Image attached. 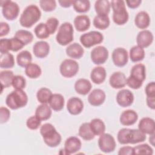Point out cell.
Masks as SVG:
<instances>
[{
  "mask_svg": "<svg viewBox=\"0 0 155 155\" xmlns=\"http://www.w3.org/2000/svg\"><path fill=\"white\" fill-rule=\"evenodd\" d=\"M40 133L44 142L50 147H56L61 142V134L56 131L54 126L50 123L43 124L41 127Z\"/></svg>",
  "mask_w": 155,
  "mask_h": 155,
  "instance_id": "6da1fadb",
  "label": "cell"
},
{
  "mask_svg": "<svg viewBox=\"0 0 155 155\" xmlns=\"http://www.w3.org/2000/svg\"><path fill=\"white\" fill-rule=\"evenodd\" d=\"M41 17V12L39 7L36 5H29L21 15L19 23L24 27L30 28L40 19Z\"/></svg>",
  "mask_w": 155,
  "mask_h": 155,
  "instance_id": "7a4b0ae2",
  "label": "cell"
},
{
  "mask_svg": "<svg viewBox=\"0 0 155 155\" xmlns=\"http://www.w3.org/2000/svg\"><path fill=\"white\" fill-rule=\"evenodd\" d=\"M28 102V96L22 90H15L5 99V104L10 109L17 110L25 107Z\"/></svg>",
  "mask_w": 155,
  "mask_h": 155,
  "instance_id": "3957f363",
  "label": "cell"
},
{
  "mask_svg": "<svg viewBox=\"0 0 155 155\" xmlns=\"http://www.w3.org/2000/svg\"><path fill=\"white\" fill-rule=\"evenodd\" d=\"M113 9V22L119 25L125 24L128 20L129 15L125 7V1L121 0H114L110 2Z\"/></svg>",
  "mask_w": 155,
  "mask_h": 155,
  "instance_id": "277c9868",
  "label": "cell"
},
{
  "mask_svg": "<svg viewBox=\"0 0 155 155\" xmlns=\"http://www.w3.org/2000/svg\"><path fill=\"white\" fill-rule=\"evenodd\" d=\"M73 32V27L71 23L66 22L62 24L56 36L57 42L62 46L70 44L74 39Z\"/></svg>",
  "mask_w": 155,
  "mask_h": 155,
  "instance_id": "5b68a950",
  "label": "cell"
},
{
  "mask_svg": "<svg viewBox=\"0 0 155 155\" xmlns=\"http://www.w3.org/2000/svg\"><path fill=\"white\" fill-rule=\"evenodd\" d=\"M0 5L2 7L3 16L7 20L13 21L18 18L19 7L17 3L10 0H5L0 1Z\"/></svg>",
  "mask_w": 155,
  "mask_h": 155,
  "instance_id": "8992f818",
  "label": "cell"
},
{
  "mask_svg": "<svg viewBox=\"0 0 155 155\" xmlns=\"http://www.w3.org/2000/svg\"><path fill=\"white\" fill-rule=\"evenodd\" d=\"M104 40L101 33L97 31H91L82 34L80 37V42L85 48H90L95 45L101 44Z\"/></svg>",
  "mask_w": 155,
  "mask_h": 155,
  "instance_id": "52a82bcc",
  "label": "cell"
},
{
  "mask_svg": "<svg viewBox=\"0 0 155 155\" xmlns=\"http://www.w3.org/2000/svg\"><path fill=\"white\" fill-rule=\"evenodd\" d=\"M59 71L62 76L67 78H72L78 73L79 71V64L73 59H65L60 65Z\"/></svg>",
  "mask_w": 155,
  "mask_h": 155,
  "instance_id": "ba28073f",
  "label": "cell"
},
{
  "mask_svg": "<svg viewBox=\"0 0 155 155\" xmlns=\"http://www.w3.org/2000/svg\"><path fill=\"white\" fill-rule=\"evenodd\" d=\"M98 146L102 152L109 153L114 151L116 144L113 136L108 133H103L99 137Z\"/></svg>",
  "mask_w": 155,
  "mask_h": 155,
  "instance_id": "9c48e42d",
  "label": "cell"
},
{
  "mask_svg": "<svg viewBox=\"0 0 155 155\" xmlns=\"http://www.w3.org/2000/svg\"><path fill=\"white\" fill-rule=\"evenodd\" d=\"M108 50L104 46H97L91 51L90 57L92 62L96 65L104 64L108 58Z\"/></svg>",
  "mask_w": 155,
  "mask_h": 155,
  "instance_id": "30bf717a",
  "label": "cell"
},
{
  "mask_svg": "<svg viewBox=\"0 0 155 155\" xmlns=\"http://www.w3.org/2000/svg\"><path fill=\"white\" fill-rule=\"evenodd\" d=\"M112 60L114 64L118 67H124L128 61V53L126 49L122 47L115 48L112 53Z\"/></svg>",
  "mask_w": 155,
  "mask_h": 155,
  "instance_id": "8fae6325",
  "label": "cell"
},
{
  "mask_svg": "<svg viewBox=\"0 0 155 155\" xmlns=\"http://www.w3.org/2000/svg\"><path fill=\"white\" fill-rule=\"evenodd\" d=\"M134 101L133 93L128 89H123L118 91L116 95V102L122 107H128L132 105Z\"/></svg>",
  "mask_w": 155,
  "mask_h": 155,
  "instance_id": "7c38bea8",
  "label": "cell"
},
{
  "mask_svg": "<svg viewBox=\"0 0 155 155\" xmlns=\"http://www.w3.org/2000/svg\"><path fill=\"white\" fill-rule=\"evenodd\" d=\"M82 143L79 138L75 136H71L67 138L64 143V149L65 154H74L81 148Z\"/></svg>",
  "mask_w": 155,
  "mask_h": 155,
  "instance_id": "4fadbf2b",
  "label": "cell"
},
{
  "mask_svg": "<svg viewBox=\"0 0 155 155\" xmlns=\"http://www.w3.org/2000/svg\"><path fill=\"white\" fill-rule=\"evenodd\" d=\"M67 109L72 115L79 114L84 109V103L80 98L72 97L67 101Z\"/></svg>",
  "mask_w": 155,
  "mask_h": 155,
  "instance_id": "5bb4252c",
  "label": "cell"
},
{
  "mask_svg": "<svg viewBox=\"0 0 155 155\" xmlns=\"http://www.w3.org/2000/svg\"><path fill=\"white\" fill-rule=\"evenodd\" d=\"M153 39V35L150 30H143L138 33L136 37V42L140 47L147 48L152 44Z\"/></svg>",
  "mask_w": 155,
  "mask_h": 155,
  "instance_id": "9a60e30c",
  "label": "cell"
},
{
  "mask_svg": "<svg viewBox=\"0 0 155 155\" xmlns=\"http://www.w3.org/2000/svg\"><path fill=\"white\" fill-rule=\"evenodd\" d=\"M106 98L105 92L101 89H94L88 96L89 104L93 106L97 107L104 104Z\"/></svg>",
  "mask_w": 155,
  "mask_h": 155,
  "instance_id": "2e32d148",
  "label": "cell"
},
{
  "mask_svg": "<svg viewBox=\"0 0 155 155\" xmlns=\"http://www.w3.org/2000/svg\"><path fill=\"white\" fill-rule=\"evenodd\" d=\"M109 83L110 86L113 88H122L127 85V78L124 73L116 71L110 76Z\"/></svg>",
  "mask_w": 155,
  "mask_h": 155,
  "instance_id": "e0dca14e",
  "label": "cell"
},
{
  "mask_svg": "<svg viewBox=\"0 0 155 155\" xmlns=\"http://www.w3.org/2000/svg\"><path fill=\"white\" fill-rule=\"evenodd\" d=\"M33 52L36 57L44 58L48 56L50 52V45L44 41H38L33 47Z\"/></svg>",
  "mask_w": 155,
  "mask_h": 155,
  "instance_id": "ac0fdd59",
  "label": "cell"
},
{
  "mask_svg": "<svg viewBox=\"0 0 155 155\" xmlns=\"http://www.w3.org/2000/svg\"><path fill=\"white\" fill-rule=\"evenodd\" d=\"M138 129L145 134L150 135L154 134L155 123L154 119L148 117L142 118L139 122Z\"/></svg>",
  "mask_w": 155,
  "mask_h": 155,
  "instance_id": "d6986e66",
  "label": "cell"
},
{
  "mask_svg": "<svg viewBox=\"0 0 155 155\" xmlns=\"http://www.w3.org/2000/svg\"><path fill=\"white\" fill-rule=\"evenodd\" d=\"M138 119L137 113L133 110L124 111L120 116L119 120L122 125L130 126L134 124Z\"/></svg>",
  "mask_w": 155,
  "mask_h": 155,
  "instance_id": "ffe728a7",
  "label": "cell"
},
{
  "mask_svg": "<svg viewBox=\"0 0 155 155\" xmlns=\"http://www.w3.org/2000/svg\"><path fill=\"white\" fill-rule=\"evenodd\" d=\"M74 25L78 31H85L90 27V18L85 15H78L74 19Z\"/></svg>",
  "mask_w": 155,
  "mask_h": 155,
  "instance_id": "44dd1931",
  "label": "cell"
},
{
  "mask_svg": "<svg viewBox=\"0 0 155 155\" xmlns=\"http://www.w3.org/2000/svg\"><path fill=\"white\" fill-rule=\"evenodd\" d=\"M65 51L68 56L76 59L81 58L84 53V50L81 45L76 42H74L68 45Z\"/></svg>",
  "mask_w": 155,
  "mask_h": 155,
  "instance_id": "7402d4cb",
  "label": "cell"
},
{
  "mask_svg": "<svg viewBox=\"0 0 155 155\" xmlns=\"http://www.w3.org/2000/svg\"><path fill=\"white\" fill-rule=\"evenodd\" d=\"M106 76V70L104 67L101 66L94 67L90 73V78L92 82L96 84L103 83L105 80Z\"/></svg>",
  "mask_w": 155,
  "mask_h": 155,
  "instance_id": "603a6c76",
  "label": "cell"
},
{
  "mask_svg": "<svg viewBox=\"0 0 155 155\" xmlns=\"http://www.w3.org/2000/svg\"><path fill=\"white\" fill-rule=\"evenodd\" d=\"M92 85L90 81L81 78L77 80L74 84V90L77 93L81 95L87 94L91 90Z\"/></svg>",
  "mask_w": 155,
  "mask_h": 155,
  "instance_id": "cb8c5ba5",
  "label": "cell"
},
{
  "mask_svg": "<svg viewBox=\"0 0 155 155\" xmlns=\"http://www.w3.org/2000/svg\"><path fill=\"white\" fill-rule=\"evenodd\" d=\"M134 24L140 29H145L150 25V17L145 11L139 12L135 16Z\"/></svg>",
  "mask_w": 155,
  "mask_h": 155,
  "instance_id": "d4e9b609",
  "label": "cell"
},
{
  "mask_svg": "<svg viewBox=\"0 0 155 155\" xmlns=\"http://www.w3.org/2000/svg\"><path fill=\"white\" fill-rule=\"evenodd\" d=\"M130 76L143 82L146 79L145 66L140 63L134 65L131 69Z\"/></svg>",
  "mask_w": 155,
  "mask_h": 155,
  "instance_id": "484cf974",
  "label": "cell"
},
{
  "mask_svg": "<svg viewBox=\"0 0 155 155\" xmlns=\"http://www.w3.org/2000/svg\"><path fill=\"white\" fill-rule=\"evenodd\" d=\"M48 103L52 110L55 111H59L64 108L65 99L62 94L54 93L51 96Z\"/></svg>",
  "mask_w": 155,
  "mask_h": 155,
  "instance_id": "4316f807",
  "label": "cell"
},
{
  "mask_svg": "<svg viewBox=\"0 0 155 155\" xmlns=\"http://www.w3.org/2000/svg\"><path fill=\"white\" fill-rule=\"evenodd\" d=\"M51 114V108L47 104H41L35 110V116L41 121L49 119Z\"/></svg>",
  "mask_w": 155,
  "mask_h": 155,
  "instance_id": "83f0119b",
  "label": "cell"
},
{
  "mask_svg": "<svg viewBox=\"0 0 155 155\" xmlns=\"http://www.w3.org/2000/svg\"><path fill=\"white\" fill-rule=\"evenodd\" d=\"M110 3L107 0H97L94 4V9L97 15H107L110 12Z\"/></svg>",
  "mask_w": 155,
  "mask_h": 155,
  "instance_id": "f1b7e54d",
  "label": "cell"
},
{
  "mask_svg": "<svg viewBox=\"0 0 155 155\" xmlns=\"http://www.w3.org/2000/svg\"><path fill=\"white\" fill-rule=\"evenodd\" d=\"M90 126L95 136H100L105 133V125L104 122L99 118L92 119L90 122Z\"/></svg>",
  "mask_w": 155,
  "mask_h": 155,
  "instance_id": "f546056e",
  "label": "cell"
},
{
  "mask_svg": "<svg viewBox=\"0 0 155 155\" xmlns=\"http://www.w3.org/2000/svg\"><path fill=\"white\" fill-rule=\"evenodd\" d=\"M145 58V50L138 45L132 47L130 50V58L133 62L142 61Z\"/></svg>",
  "mask_w": 155,
  "mask_h": 155,
  "instance_id": "4dcf8cb0",
  "label": "cell"
},
{
  "mask_svg": "<svg viewBox=\"0 0 155 155\" xmlns=\"http://www.w3.org/2000/svg\"><path fill=\"white\" fill-rule=\"evenodd\" d=\"M79 136L85 140H91L95 137L94 134L91 130L90 123H83L79 128Z\"/></svg>",
  "mask_w": 155,
  "mask_h": 155,
  "instance_id": "1f68e13d",
  "label": "cell"
},
{
  "mask_svg": "<svg viewBox=\"0 0 155 155\" xmlns=\"http://www.w3.org/2000/svg\"><path fill=\"white\" fill-rule=\"evenodd\" d=\"M110 18L107 15H96L93 21L95 28L99 30H105L110 25Z\"/></svg>",
  "mask_w": 155,
  "mask_h": 155,
  "instance_id": "d6a6232c",
  "label": "cell"
},
{
  "mask_svg": "<svg viewBox=\"0 0 155 155\" xmlns=\"http://www.w3.org/2000/svg\"><path fill=\"white\" fill-rule=\"evenodd\" d=\"M31 54L27 50L22 51L17 54L16 62L18 65L21 67H25L28 64L31 63Z\"/></svg>",
  "mask_w": 155,
  "mask_h": 155,
  "instance_id": "836d02e7",
  "label": "cell"
},
{
  "mask_svg": "<svg viewBox=\"0 0 155 155\" xmlns=\"http://www.w3.org/2000/svg\"><path fill=\"white\" fill-rule=\"evenodd\" d=\"M25 73L26 76L29 78L36 79L41 76L42 70L41 67L38 64L30 63L25 67Z\"/></svg>",
  "mask_w": 155,
  "mask_h": 155,
  "instance_id": "e575fe53",
  "label": "cell"
},
{
  "mask_svg": "<svg viewBox=\"0 0 155 155\" xmlns=\"http://www.w3.org/2000/svg\"><path fill=\"white\" fill-rule=\"evenodd\" d=\"M15 65V59L12 54L5 53L0 55V67L7 69L13 67Z\"/></svg>",
  "mask_w": 155,
  "mask_h": 155,
  "instance_id": "d590c367",
  "label": "cell"
},
{
  "mask_svg": "<svg viewBox=\"0 0 155 155\" xmlns=\"http://www.w3.org/2000/svg\"><path fill=\"white\" fill-rule=\"evenodd\" d=\"M13 72L11 70H4L0 73V82L2 88H8L12 85L14 77Z\"/></svg>",
  "mask_w": 155,
  "mask_h": 155,
  "instance_id": "8d00e7d4",
  "label": "cell"
},
{
  "mask_svg": "<svg viewBox=\"0 0 155 155\" xmlns=\"http://www.w3.org/2000/svg\"><path fill=\"white\" fill-rule=\"evenodd\" d=\"M15 38L19 39L25 45L31 43L33 39V35L31 32L25 30H19L15 34Z\"/></svg>",
  "mask_w": 155,
  "mask_h": 155,
  "instance_id": "74e56055",
  "label": "cell"
},
{
  "mask_svg": "<svg viewBox=\"0 0 155 155\" xmlns=\"http://www.w3.org/2000/svg\"><path fill=\"white\" fill-rule=\"evenodd\" d=\"M52 95L53 93L50 89L46 87H42L37 91L36 98L41 104H47L49 102Z\"/></svg>",
  "mask_w": 155,
  "mask_h": 155,
  "instance_id": "f35d334b",
  "label": "cell"
},
{
  "mask_svg": "<svg viewBox=\"0 0 155 155\" xmlns=\"http://www.w3.org/2000/svg\"><path fill=\"white\" fill-rule=\"evenodd\" d=\"M146 134L142 133L139 129H130L129 143L135 144L142 142L146 139Z\"/></svg>",
  "mask_w": 155,
  "mask_h": 155,
  "instance_id": "ab89813d",
  "label": "cell"
},
{
  "mask_svg": "<svg viewBox=\"0 0 155 155\" xmlns=\"http://www.w3.org/2000/svg\"><path fill=\"white\" fill-rule=\"evenodd\" d=\"M73 6L76 12L85 13L90 8V2L88 0H74Z\"/></svg>",
  "mask_w": 155,
  "mask_h": 155,
  "instance_id": "60d3db41",
  "label": "cell"
},
{
  "mask_svg": "<svg viewBox=\"0 0 155 155\" xmlns=\"http://www.w3.org/2000/svg\"><path fill=\"white\" fill-rule=\"evenodd\" d=\"M34 32L36 35V36L39 39H46L48 38L50 35V31L46 25L45 24L41 22L39 24H38L35 29Z\"/></svg>",
  "mask_w": 155,
  "mask_h": 155,
  "instance_id": "b9f144b4",
  "label": "cell"
},
{
  "mask_svg": "<svg viewBox=\"0 0 155 155\" xmlns=\"http://www.w3.org/2000/svg\"><path fill=\"white\" fill-rule=\"evenodd\" d=\"M134 154H153V148L147 143L138 145L133 147Z\"/></svg>",
  "mask_w": 155,
  "mask_h": 155,
  "instance_id": "7bdbcfd3",
  "label": "cell"
},
{
  "mask_svg": "<svg viewBox=\"0 0 155 155\" xmlns=\"http://www.w3.org/2000/svg\"><path fill=\"white\" fill-rule=\"evenodd\" d=\"M130 128H122L117 133V140L122 145L128 144L130 142Z\"/></svg>",
  "mask_w": 155,
  "mask_h": 155,
  "instance_id": "ee69618b",
  "label": "cell"
},
{
  "mask_svg": "<svg viewBox=\"0 0 155 155\" xmlns=\"http://www.w3.org/2000/svg\"><path fill=\"white\" fill-rule=\"evenodd\" d=\"M12 85L15 90H23L26 86V80L21 75H16L13 77Z\"/></svg>",
  "mask_w": 155,
  "mask_h": 155,
  "instance_id": "f6af8a7d",
  "label": "cell"
},
{
  "mask_svg": "<svg viewBox=\"0 0 155 155\" xmlns=\"http://www.w3.org/2000/svg\"><path fill=\"white\" fill-rule=\"evenodd\" d=\"M39 5L41 8L46 12H52L56 8V2L54 0H41Z\"/></svg>",
  "mask_w": 155,
  "mask_h": 155,
  "instance_id": "bcb514c9",
  "label": "cell"
},
{
  "mask_svg": "<svg viewBox=\"0 0 155 155\" xmlns=\"http://www.w3.org/2000/svg\"><path fill=\"white\" fill-rule=\"evenodd\" d=\"M41 124V120L36 116H32L28 117L26 121V125L28 128L31 130H37Z\"/></svg>",
  "mask_w": 155,
  "mask_h": 155,
  "instance_id": "7dc6e473",
  "label": "cell"
},
{
  "mask_svg": "<svg viewBox=\"0 0 155 155\" xmlns=\"http://www.w3.org/2000/svg\"><path fill=\"white\" fill-rule=\"evenodd\" d=\"M45 24L50 31V35H53L56 32L58 28L59 25V21L57 18L51 17L47 20Z\"/></svg>",
  "mask_w": 155,
  "mask_h": 155,
  "instance_id": "c3c4849f",
  "label": "cell"
},
{
  "mask_svg": "<svg viewBox=\"0 0 155 155\" xmlns=\"http://www.w3.org/2000/svg\"><path fill=\"white\" fill-rule=\"evenodd\" d=\"M11 50L10 39L2 38L0 40V52L1 54L8 53Z\"/></svg>",
  "mask_w": 155,
  "mask_h": 155,
  "instance_id": "681fc988",
  "label": "cell"
},
{
  "mask_svg": "<svg viewBox=\"0 0 155 155\" xmlns=\"http://www.w3.org/2000/svg\"><path fill=\"white\" fill-rule=\"evenodd\" d=\"M10 44L11 51H18L21 50L25 46L22 42L15 37L10 38Z\"/></svg>",
  "mask_w": 155,
  "mask_h": 155,
  "instance_id": "f907efd6",
  "label": "cell"
},
{
  "mask_svg": "<svg viewBox=\"0 0 155 155\" xmlns=\"http://www.w3.org/2000/svg\"><path fill=\"white\" fill-rule=\"evenodd\" d=\"M142 84H143L142 82L133 78L130 76H129V77L127 79V85L129 87L133 89H134V90L139 89L142 87Z\"/></svg>",
  "mask_w": 155,
  "mask_h": 155,
  "instance_id": "816d5d0a",
  "label": "cell"
},
{
  "mask_svg": "<svg viewBox=\"0 0 155 155\" xmlns=\"http://www.w3.org/2000/svg\"><path fill=\"white\" fill-rule=\"evenodd\" d=\"M10 116V110L4 107L0 108V123L4 124L7 122Z\"/></svg>",
  "mask_w": 155,
  "mask_h": 155,
  "instance_id": "f5cc1de1",
  "label": "cell"
},
{
  "mask_svg": "<svg viewBox=\"0 0 155 155\" xmlns=\"http://www.w3.org/2000/svg\"><path fill=\"white\" fill-rule=\"evenodd\" d=\"M145 91L148 97H155V83L154 81L149 82L145 87Z\"/></svg>",
  "mask_w": 155,
  "mask_h": 155,
  "instance_id": "db71d44e",
  "label": "cell"
},
{
  "mask_svg": "<svg viewBox=\"0 0 155 155\" xmlns=\"http://www.w3.org/2000/svg\"><path fill=\"white\" fill-rule=\"evenodd\" d=\"M119 155H133V147L130 146H124L120 148L118 151Z\"/></svg>",
  "mask_w": 155,
  "mask_h": 155,
  "instance_id": "11a10c76",
  "label": "cell"
},
{
  "mask_svg": "<svg viewBox=\"0 0 155 155\" xmlns=\"http://www.w3.org/2000/svg\"><path fill=\"white\" fill-rule=\"evenodd\" d=\"M10 31V26L9 25L5 22H1L0 23V36L2 37L8 35Z\"/></svg>",
  "mask_w": 155,
  "mask_h": 155,
  "instance_id": "9f6ffc18",
  "label": "cell"
},
{
  "mask_svg": "<svg viewBox=\"0 0 155 155\" xmlns=\"http://www.w3.org/2000/svg\"><path fill=\"white\" fill-rule=\"evenodd\" d=\"M141 0H130L126 1V3L127 6L130 8H137L141 4Z\"/></svg>",
  "mask_w": 155,
  "mask_h": 155,
  "instance_id": "6f0895ef",
  "label": "cell"
},
{
  "mask_svg": "<svg viewBox=\"0 0 155 155\" xmlns=\"http://www.w3.org/2000/svg\"><path fill=\"white\" fill-rule=\"evenodd\" d=\"M74 0H59L58 2L59 5L64 8H69L73 5Z\"/></svg>",
  "mask_w": 155,
  "mask_h": 155,
  "instance_id": "680465c9",
  "label": "cell"
},
{
  "mask_svg": "<svg viewBox=\"0 0 155 155\" xmlns=\"http://www.w3.org/2000/svg\"><path fill=\"white\" fill-rule=\"evenodd\" d=\"M147 104L149 108L152 110L155 109V97H148L146 99Z\"/></svg>",
  "mask_w": 155,
  "mask_h": 155,
  "instance_id": "91938a15",
  "label": "cell"
},
{
  "mask_svg": "<svg viewBox=\"0 0 155 155\" xmlns=\"http://www.w3.org/2000/svg\"><path fill=\"white\" fill-rule=\"evenodd\" d=\"M154 134H151L149 138V142L150 143V144L153 146H154Z\"/></svg>",
  "mask_w": 155,
  "mask_h": 155,
  "instance_id": "94428289",
  "label": "cell"
}]
</instances>
